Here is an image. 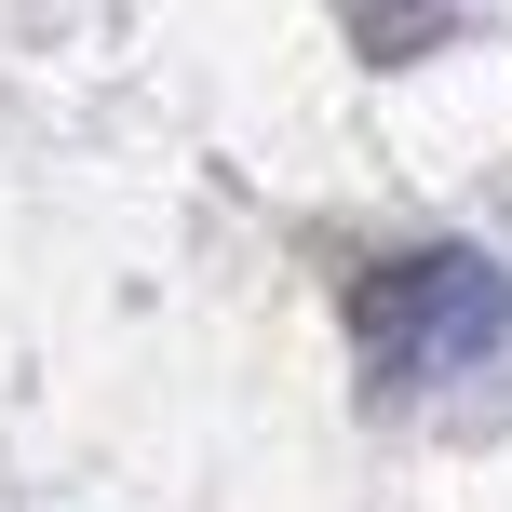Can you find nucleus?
Returning a JSON list of instances; mask_svg holds the SVG:
<instances>
[{
  "label": "nucleus",
  "mask_w": 512,
  "mask_h": 512,
  "mask_svg": "<svg viewBox=\"0 0 512 512\" xmlns=\"http://www.w3.org/2000/svg\"><path fill=\"white\" fill-rule=\"evenodd\" d=\"M445 14H459V0H337V27H351L364 68H418V54L445 41Z\"/></svg>",
  "instance_id": "obj_2"
},
{
  "label": "nucleus",
  "mask_w": 512,
  "mask_h": 512,
  "mask_svg": "<svg viewBox=\"0 0 512 512\" xmlns=\"http://www.w3.org/2000/svg\"><path fill=\"white\" fill-rule=\"evenodd\" d=\"M351 351H364V391L378 405H445V391L499 378L512 364V270L472 256V243L378 256L351 283Z\"/></svg>",
  "instance_id": "obj_1"
}]
</instances>
